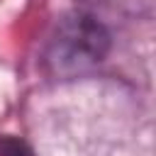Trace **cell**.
I'll return each mask as SVG.
<instances>
[{"instance_id": "obj_1", "label": "cell", "mask_w": 156, "mask_h": 156, "mask_svg": "<svg viewBox=\"0 0 156 156\" xmlns=\"http://www.w3.org/2000/svg\"><path fill=\"white\" fill-rule=\"evenodd\" d=\"M107 51V34L102 27L88 17L71 20L61 27L58 37L54 39L51 61L61 68H85L102 58Z\"/></svg>"}, {"instance_id": "obj_2", "label": "cell", "mask_w": 156, "mask_h": 156, "mask_svg": "<svg viewBox=\"0 0 156 156\" xmlns=\"http://www.w3.org/2000/svg\"><path fill=\"white\" fill-rule=\"evenodd\" d=\"M0 156H34V154L22 139L5 136V139H0Z\"/></svg>"}]
</instances>
